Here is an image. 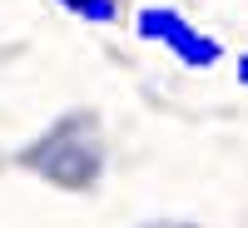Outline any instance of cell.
Segmentation results:
<instances>
[{
	"mask_svg": "<svg viewBox=\"0 0 248 228\" xmlns=\"http://www.w3.org/2000/svg\"><path fill=\"white\" fill-rule=\"evenodd\" d=\"M15 164L25 174L55 183V189H65V194H90V189H99L105 164H109L105 124L90 109H70V114H60L50 129H40L25 149L15 154Z\"/></svg>",
	"mask_w": 248,
	"mask_h": 228,
	"instance_id": "cell-1",
	"label": "cell"
},
{
	"mask_svg": "<svg viewBox=\"0 0 248 228\" xmlns=\"http://www.w3.org/2000/svg\"><path fill=\"white\" fill-rule=\"evenodd\" d=\"M134 30L149 40V45H159L164 55H174L179 65H189V70H214L218 60H223V45L209 35V30H199L184 10L174 5H144L134 15Z\"/></svg>",
	"mask_w": 248,
	"mask_h": 228,
	"instance_id": "cell-2",
	"label": "cell"
},
{
	"mask_svg": "<svg viewBox=\"0 0 248 228\" xmlns=\"http://www.w3.org/2000/svg\"><path fill=\"white\" fill-rule=\"evenodd\" d=\"M60 10H70L75 20H85V25H114L124 15V0H55Z\"/></svg>",
	"mask_w": 248,
	"mask_h": 228,
	"instance_id": "cell-3",
	"label": "cell"
},
{
	"mask_svg": "<svg viewBox=\"0 0 248 228\" xmlns=\"http://www.w3.org/2000/svg\"><path fill=\"white\" fill-rule=\"evenodd\" d=\"M144 228H199V223H184V218H154V223H144Z\"/></svg>",
	"mask_w": 248,
	"mask_h": 228,
	"instance_id": "cell-4",
	"label": "cell"
},
{
	"mask_svg": "<svg viewBox=\"0 0 248 228\" xmlns=\"http://www.w3.org/2000/svg\"><path fill=\"white\" fill-rule=\"evenodd\" d=\"M238 79L248 85V55H238Z\"/></svg>",
	"mask_w": 248,
	"mask_h": 228,
	"instance_id": "cell-5",
	"label": "cell"
}]
</instances>
